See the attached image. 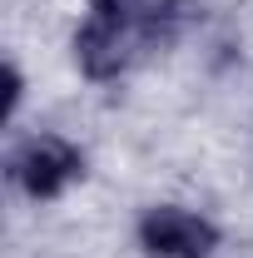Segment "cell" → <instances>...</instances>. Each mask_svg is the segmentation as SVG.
<instances>
[{
  "label": "cell",
  "instance_id": "obj_5",
  "mask_svg": "<svg viewBox=\"0 0 253 258\" xmlns=\"http://www.w3.org/2000/svg\"><path fill=\"white\" fill-rule=\"evenodd\" d=\"M0 75H5V99H0V129H20V109H25V95H30V75H25V64L20 55H5L0 64Z\"/></svg>",
  "mask_w": 253,
  "mask_h": 258
},
{
  "label": "cell",
  "instance_id": "obj_3",
  "mask_svg": "<svg viewBox=\"0 0 253 258\" xmlns=\"http://www.w3.org/2000/svg\"><path fill=\"white\" fill-rule=\"evenodd\" d=\"M65 50H70L75 75H80L85 85H99V90L129 80L139 64L149 60L144 45H139V25H109V20H95V15H85V10H80V20L70 25Z\"/></svg>",
  "mask_w": 253,
  "mask_h": 258
},
{
  "label": "cell",
  "instance_id": "obj_6",
  "mask_svg": "<svg viewBox=\"0 0 253 258\" xmlns=\"http://www.w3.org/2000/svg\"><path fill=\"white\" fill-rule=\"evenodd\" d=\"M149 0H85V15L95 20H109V25H139Z\"/></svg>",
  "mask_w": 253,
  "mask_h": 258
},
{
  "label": "cell",
  "instance_id": "obj_1",
  "mask_svg": "<svg viewBox=\"0 0 253 258\" xmlns=\"http://www.w3.org/2000/svg\"><path fill=\"white\" fill-rule=\"evenodd\" d=\"M0 174H5V189L15 199H25L35 209L45 204H60L90 179V149L65 134V129H15L5 139V154H0Z\"/></svg>",
  "mask_w": 253,
  "mask_h": 258
},
{
  "label": "cell",
  "instance_id": "obj_4",
  "mask_svg": "<svg viewBox=\"0 0 253 258\" xmlns=\"http://www.w3.org/2000/svg\"><path fill=\"white\" fill-rule=\"evenodd\" d=\"M199 20H204L199 0H149L144 15H139V45H144V55L154 60V55L179 50L199 30Z\"/></svg>",
  "mask_w": 253,
  "mask_h": 258
},
{
  "label": "cell",
  "instance_id": "obj_2",
  "mask_svg": "<svg viewBox=\"0 0 253 258\" xmlns=\"http://www.w3.org/2000/svg\"><path fill=\"white\" fill-rule=\"evenodd\" d=\"M134 253L139 258H219L223 224L184 199H154L134 214Z\"/></svg>",
  "mask_w": 253,
  "mask_h": 258
}]
</instances>
